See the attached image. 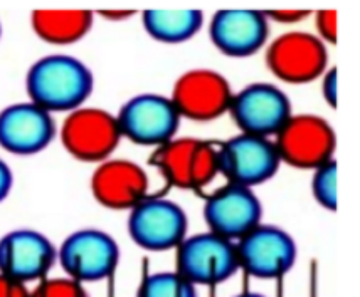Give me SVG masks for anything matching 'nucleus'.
Segmentation results:
<instances>
[{"mask_svg": "<svg viewBox=\"0 0 360 297\" xmlns=\"http://www.w3.org/2000/svg\"><path fill=\"white\" fill-rule=\"evenodd\" d=\"M94 200L110 210H128L152 197L147 171L130 160H106L91 175Z\"/></svg>", "mask_w": 360, "mask_h": 297, "instance_id": "nucleus-17", "label": "nucleus"}, {"mask_svg": "<svg viewBox=\"0 0 360 297\" xmlns=\"http://www.w3.org/2000/svg\"><path fill=\"white\" fill-rule=\"evenodd\" d=\"M58 262V249L41 232L17 229L0 239V274L22 282L46 279Z\"/></svg>", "mask_w": 360, "mask_h": 297, "instance_id": "nucleus-14", "label": "nucleus"}, {"mask_svg": "<svg viewBox=\"0 0 360 297\" xmlns=\"http://www.w3.org/2000/svg\"><path fill=\"white\" fill-rule=\"evenodd\" d=\"M94 89V76L75 55L47 54L29 67L25 91L29 101L47 113H71L88 101Z\"/></svg>", "mask_w": 360, "mask_h": 297, "instance_id": "nucleus-1", "label": "nucleus"}, {"mask_svg": "<svg viewBox=\"0 0 360 297\" xmlns=\"http://www.w3.org/2000/svg\"><path fill=\"white\" fill-rule=\"evenodd\" d=\"M58 260L72 281L98 282L111 277L120 264L117 240L100 229H79L63 240Z\"/></svg>", "mask_w": 360, "mask_h": 297, "instance_id": "nucleus-9", "label": "nucleus"}, {"mask_svg": "<svg viewBox=\"0 0 360 297\" xmlns=\"http://www.w3.org/2000/svg\"><path fill=\"white\" fill-rule=\"evenodd\" d=\"M310 11H295V8H283V11H264L268 22H276L283 25H293L305 20L310 15Z\"/></svg>", "mask_w": 360, "mask_h": 297, "instance_id": "nucleus-27", "label": "nucleus"}, {"mask_svg": "<svg viewBox=\"0 0 360 297\" xmlns=\"http://www.w3.org/2000/svg\"><path fill=\"white\" fill-rule=\"evenodd\" d=\"M311 195L321 209L337 212L338 209V163L332 160L314 170Z\"/></svg>", "mask_w": 360, "mask_h": 297, "instance_id": "nucleus-23", "label": "nucleus"}, {"mask_svg": "<svg viewBox=\"0 0 360 297\" xmlns=\"http://www.w3.org/2000/svg\"><path fill=\"white\" fill-rule=\"evenodd\" d=\"M117 119L123 138L153 148L177 138L182 121L170 96L157 93H141L130 98L120 107Z\"/></svg>", "mask_w": 360, "mask_h": 297, "instance_id": "nucleus-7", "label": "nucleus"}, {"mask_svg": "<svg viewBox=\"0 0 360 297\" xmlns=\"http://www.w3.org/2000/svg\"><path fill=\"white\" fill-rule=\"evenodd\" d=\"M188 218L179 204L158 195L148 197L128 215V234L140 249L167 252L187 237Z\"/></svg>", "mask_w": 360, "mask_h": 297, "instance_id": "nucleus-10", "label": "nucleus"}, {"mask_svg": "<svg viewBox=\"0 0 360 297\" xmlns=\"http://www.w3.org/2000/svg\"><path fill=\"white\" fill-rule=\"evenodd\" d=\"M212 46L227 58H251L266 46L269 22L264 11L222 8L209 22Z\"/></svg>", "mask_w": 360, "mask_h": 297, "instance_id": "nucleus-15", "label": "nucleus"}, {"mask_svg": "<svg viewBox=\"0 0 360 297\" xmlns=\"http://www.w3.org/2000/svg\"><path fill=\"white\" fill-rule=\"evenodd\" d=\"M239 269L256 279H280L293 269L298 257L297 242L281 227H258L236 240Z\"/></svg>", "mask_w": 360, "mask_h": 297, "instance_id": "nucleus-11", "label": "nucleus"}, {"mask_svg": "<svg viewBox=\"0 0 360 297\" xmlns=\"http://www.w3.org/2000/svg\"><path fill=\"white\" fill-rule=\"evenodd\" d=\"M94 12L71 11H34L31 15L32 31L41 41L51 46H71L79 42L91 31Z\"/></svg>", "mask_w": 360, "mask_h": 297, "instance_id": "nucleus-18", "label": "nucleus"}, {"mask_svg": "<svg viewBox=\"0 0 360 297\" xmlns=\"http://www.w3.org/2000/svg\"><path fill=\"white\" fill-rule=\"evenodd\" d=\"M320 93L328 107L335 110L338 106V69L328 67L320 77Z\"/></svg>", "mask_w": 360, "mask_h": 297, "instance_id": "nucleus-26", "label": "nucleus"}, {"mask_svg": "<svg viewBox=\"0 0 360 297\" xmlns=\"http://www.w3.org/2000/svg\"><path fill=\"white\" fill-rule=\"evenodd\" d=\"M204 198V220L212 234L236 242L261 223L263 205L252 188L226 183Z\"/></svg>", "mask_w": 360, "mask_h": 297, "instance_id": "nucleus-13", "label": "nucleus"}, {"mask_svg": "<svg viewBox=\"0 0 360 297\" xmlns=\"http://www.w3.org/2000/svg\"><path fill=\"white\" fill-rule=\"evenodd\" d=\"M0 37H2V24H0Z\"/></svg>", "mask_w": 360, "mask_h": 297, "instance_id": "nucleus-32", "label": "nucleus"}, {"mask_svg": "<svg viewBox=\"0 0 360 297\" xmlns=\"http://www.w3.org/2000/svg\"><path fill=\"white\" fill-rule=\"evenodd\" d=\"M264 61L281 83L308 84L328 69V51L315 34L288 31L269 42Z\"/></svg>", "mask_w": 360, "mask_h": 297, "instance_id": "nucleus-5", "label": "nucleus"}, {"mask_svg": "<svg viewBox=\"0 0 360 297\" xmlns=\"http://www.w3.org/2000/svg\"><path fill=\"white\" fill-rule=\"evenodd\" d=\"M31 297H89L84 286L70 277L42 279L31 291Z\"/></svg>", "mask_w": 360, "mask_h": 297, "instance_id": "nucleus-24", "label": "nucleus"}, {"mask_svg": "<svg viewBox=\"0 0 360 297\" xmlns=\"http://www.w3.org/2000/svg\"><path fill=\"white\" fill-rule=\"evenodd\" d=\"M98 14L108 20H125L135 15V11H100Z\"/></svg>", "mask_w": 360, "mask_h": 297, "instance_id": "nucleus-30", "label": "nucleus"}, {"mask_svg": "<svg viewBox=\"0 0 360 297\" xmlns=\"http://www.w3.org/2000/svg\"><path fill=\"white\" fill-rule=\"evenodd\" d=\"M239 133L273 140L293 116L291 101L280 86L251 83L234 91L229 113Z\"/></svg>", "mask_w": 360, "mask_h": 297, "instance_id": "nucleus-6", "label": "nucleus"}, {"mask_svg": "<svg viewBox=\"0 0 360 297\" xmlns=\"http://www.w3.org/2000/svg\"><path fill=\"white\" fill-rule=\"evenodd\" d=\"M221 173L219 148L212 141L197 140V145L192 153L191 173H188V190L202 193V190L214 183Z\"/></svg>", "mask_w": 360, "mask_h": 297, "instance_id": "nucleus-21", "label": "nucleus"}, {"mask_svg": "<svg viewBox=\"0 0 360 297\" xmlns=\"http://www.w3.org/2000/svg\"><path fill=\"white\" fill-rule=\"evenodd\" d=\"M141 24L153 41L162 44H182L200 32L204 25V12L197 8L184 11H143Z\"/></svg>", "mask_w": 360, "mask_h": 297, "instance_id": "nucleus-19", "label": "nucleus"}, {"mask_svg": "<svg viewBox=\"0 0 360 297\" xmlns=\"http://www.w3.org/2000/svg\"><path fill=\"white\" fill-rule=\"evenodd\" d=\"M12 187H14V173H12L11 166L0 158V204L8 197Z\"/></svg>", "mask_w": 360, "mask_h": 297, "instance_id": "nucleus-29", "label": "nucleus"}, {"mask_svg": "<svg viewBox=\"0 0 360 297\" xmlns=\"http://www.w3.org/2000/svg\"><path fill=\"white\" fill-rule=\"evenodd\" d=\"M315 36L327 44H337L338 41V12L337 11H316L315 12Z\"/></svg>", "mask_w": 360, "mask_h": 297, "instance_id": "nucleus-25", "label": "nucleus"}, {"mask_svg": "<svg viewBox=\"0 0 360 297\" xmlns=\"http://www.w3.org/2000/svg\"><path fill=\"white\" fill-rule=\"evenodd\" d=\"M175 252V272L195 287L217 286L239 270L236 244L212 232L186 237Z\"/></svg>", "mask_w": 360, "mask_h": 297, "instance_id": "nucleus-4", "label": "nucleus"}, {"mask_svg": "<svg viewBox=\"0 0 360 297\" xmlns=\"http://www.w3.org/2000/svg\"><path fill=\"white\" fill-rule=\"evenodd\" d=\"M234 89L229 79L209 67L188 69L174 83L172 99L180 118L209 123L229 113Z\"/></svg>", "mask_w": 360, "mask_h": 297, "instance_id": "nucleus-8", "label": "nucleus"}, {"mask_svg": "<svg viewBox=\"0 0 360 297\" xmlns=\"http://www.w3.org/2000/svg\"><path fill=\"white\" fill-rule=\"evenodd\" d=\"M58 135L53 114L32 101L15 103L0 111V148L19 157L37 154Z\"/></svg>", "mask_w": 360, "mask_h": 297, "instance_id": "nucleus-16", "label": "nucleus"}, {"mask_svg": "<svg viewBox=\"0 0 360 297\" xmlns=\"http://www.w3.org/2000/svg\"><path fill=\"white\" fill-rule=\"evenodd\" d=\"M136 297H197V291L194 284L174 270L145 275Z\"/></svg>", "mask_w": 360, "mask_h": 297, "instance_id": "nucleus-22", "label": "nucleus"}, {"mask_svg": "<svg viewBox=\"0 0 360 297\" xmlns=\"http://www.w3.org/2000/svg\"><path fill=\"white\" fill-rule=\"evenodd\" d=\"M59 138L72 158L98 165L110 160L123 140L117 114L91 106L68 113L59 130Z\"/></svg>", "mask_w": 360, "mask_h": 297, "instance_id": "nucleus-3", "label": "nucleus"}, {"mask_svg": "<svg viewBox=\"0 0 360 297\" xmlns=\"http://www.w3.org/2000/svg\"><path fill=\"white\" fill-rule=\"evenodd\" d=\"M195 145V138H174L169 143L153 150L150 165L160 171L169 185L180 190H188V173Z\"/></svg>", "mask_w": 360, "mask_h": 297, "instance_id": "nucleus-20", "label": "nucleus"}, {"mask_svg": "<svg viewBox=\"0 0 360 297\" xmlns=\"http://www.w3.org/2000/svg\"><path fill=\"white\" fill-rule=\"evenodd\" d=\"M221 173L227 183L252 188L269 182L281 166L273 140L239 133L217 143Z\"/></svg>", "mask_w": 360, "mask_h": 297, "instance_id": "nucleus-12", "label": "nucleus"}, {"mask_svg": "<svg viewBox=\"0 0 360 297\" xmlns=\"http://www.w3.org/2000/svg\"><path fill=\"white\" fill-rule=\"evenodd\" d=\"M0 297H31V291L25 284L0 274Z\"/></svg>", "mask_w": 360, "mask_h": 297, "instance_id": "nucleus-28", "label": "nucleus"}, {"mask_svg": "<svg viewBox=\"0 0 360 297\" xmlns=\"http://www.w3.org/2000/svg\"><path fill=\"white\" fill-rule=\"evenodd\" d=\"M234 297H266L263 294H258V292H243V294L239 296H234Z\"/></svg>", "mask_w": 360, "mask_h": 297, "instance_id": "nucleus-31", "label": "nucleus"}, {"mask_svg": "<svg viewBox=\"0 0 360 297\" xmlns=\"http://www.w3.org/2000/svg\"><path fill=\"white\" fill-rule=\"evenodd\" d=\"M280 160L298 170H311L335 160L337 135L319 114H293L273 138Z\"/></svg>", "mask_w": 360, "mask_h": 297, "instance_id": "nucleus-2", "label": "nucleus"}]
</instances>
